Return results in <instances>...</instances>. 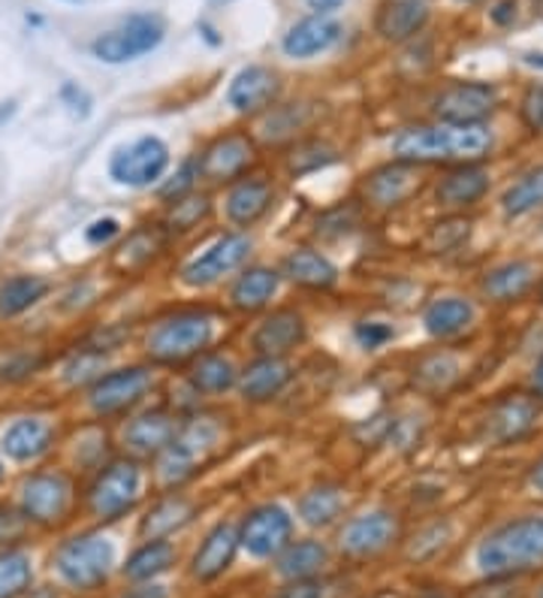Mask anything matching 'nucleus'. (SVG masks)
<instances>
[{"instance_id": "obj_1", "label": "nucleus", "mask_w": 543, "mask_h": 598, "mask_svg": "<svg viewBox=\"0 0 543 598\" xmlns=\"http://www.w3.org/2000/svg\"><path fill=\"white\" fill-rule=\"evenodd\" d=\"M492 149L487 125H417L398 130L393 154L407 163H477Z\"/></svg>"}, {"instance_id": "obj_2", "label": "nucleus", "mask_w": 543, "mask_h": 598, "mask_svg": "<svg viewBox=\"0 0 543 598\" xmlns=\"http://www.w3.org/2000/svg\"><path fill=\"white\" fill-rule=\"evenodd\" d=\"M477 565L487 577H513L543 565V517L510 520L489 532L477 547Z\"/></svg>"}, {"instance_id": "obj_3", "label": "nucleus", "mask_w": 543, "mask_h": 598, "mask_svg": "<svg viewBox=\"0 0 543 598\" xmlns=\"http://www.w3.org/2000/svg\"><path fill=\"white\" fill-rule=\"evenodd\" d=\"M215 335L212 318L205 311H179L151 327L148 354L158 363H184L203 354Z\"/></svg>"}, {"instance_id": "obj_4", "label": "nucleus", "mask_w": 543, "mask_h": 598, "mask_svg": "<svg viewBox=\"0 0 543 598\" xmlns=\"http://www.w3.org/2000/svg\"><path fill=\"white\" fill-rule=\"evenodd\" d=\"M115 563V551L103 535H79L67 541L55 556L57 575L76 589L100 587L109 577V568Z\"/></svg>"}, {"instance_id": "obj_5", "label": "nucleus", "mask_w": 543, "mask_h": 598, "mask_svg": "<svg viewBox=\"0 0 543 598\" xmlns=\"http://www.w3.org/2000/svg\"><path fill=\"white\" fill-rule=\"evenodd\" d=\"M163 40V22L158 15H130L125 22L106 31L94 40V58L106 64H125V61L142 58L148 52H155Z\"/></svg>"}, {"instance_id": "obj_6", "label": "nucleus", "mask_w": 543, "mask_h": 598, "mask_svg": "<svg viewBox=\"0 0 543 598\" xmlns=\"http://www.w3.org/2000/svg\"><path fill=\"white\" fill-rule=\"evenodd\" d=\"M217 436H221V429L209 417H200L193 424L181 426L170 448L160 453V474H163V481L181 483L188 481L191 474H196L205 450L217 445Z\"/></svg>"}, {"instance_id": "obj_7", "label": "nucleus", "mask_w": 543, "mask_h": 598, "mask_svg": "<svg viewBox=\"0 0 543 598\" xmlns=\"http://www.w3.org/2000/svg\"><path fill=\"white\" fill-rule=\"evenodd\" d=\"M170 170V149L158 137H142L115 151L109 175L127 188H148Z\"/></svg>"}, {"instance_id": "obj_8", "label": "nucleus", "mask_w": 543, "mask_h": 598, "mask_svg": "<svg viewBox=\"0 0 543 598\" xmlns=\"http://www.w3.org/2000/svg\"><path fill=\"white\" fill-rule=\"evenodd\" d=\"M294 541V517L281 505H260L238 526V544L254 559H272Z\"/></svg>"}, {"instance_id": "obj_9", "label": "nucleus", "mask_w": 543, "mask_h": 598, "mask_svg": "<svg viewBox=\"0 0 543 598\" xmlns=\"http://www.w3.org/2000/svg\"><path fill=\"white\" fill-rule=\"evenodd\" d=\"M139 499V466L130 460L113 462L88 490V508L94 517L118 520Z\"/></svg>"}, {"instance_id": "obj_10", "label": "nucleus", "mask_w": 543, "mask_h": 598, "mask_svg": "<svg viewBox=\"0 0 543 598\" xmlns=\"http://www.w3.org/2000/svg\"><path fill=\"white\" fill-rule=\"evenodd\" d=\"M498 88L489 82H456L435 97V116L447 125H487L496 113Z\"/></svg>"}, {"instance_id": "obj_11", "label": "nucleus", "mask_w": 543, "mask_h": 598, "mask_svg": "<svg viewBox=\"0 0 543 598\" xmlns=\"http://www.w3.org/2000/svg\"><path fill=\"white\" fill-rule=\"evenodd\" d=\"M251 239L242 233H226L221 239H215L205 248L200 257H193L191 264L181 269V281L191 288H209L224 276H230L233 269L248 260Z\"/></svg>"}, {"instance_id": "obj_12", "label": "nucleus", "mask_w": 543, "mask_h": 598, "mask_svg": "<svg viewBox=\"0 0 543 598\" xmlns=\"http://www.w3.org/2000/svg\"><path fill=\"white\" fill-rule=\"evenodd\" d=\"M151 369L130 366V369H115L109 375H100V378L91 384V408L97 415H121L127 408H134L142 396L151 387Z\"/></svg>"}, {"instance_id": "obj_13", "label": "nucleus", "mask_w": 543, "mask_h": 598, "mask_svg": "<svg viewBox=\"0 0 543 598\" xmlns=\"http://www.w3.org/2000/svg\"><path fill=\"white\" fill-rule=\"evenodd\" d=\"M398 538V517L390 511H372L353 517L341 532V553L351 559H372Z\"/></svg>"}, {"instance_id": "obj_14", "label": "nucleus", "mask_w": 543, "mask_h": 598, "mask_svg": "<svg viewBox=\"0 0 543 598\" xmlns=\"http://www.w3.org/2000/svg\"><path fill=\"white\" fill-rule=\"evenodd\" d=\"M423 188V173H419V163H407V161H393L374 170L362 191H365V200L377 209H396L402 203H407L411 196L419 194Z\"/></svg>"}, {"instance_id": "obj_15", "label": "nucleus", "mask_w": 543, "mask_h": 598, "mask_svg": "<svg viewBox=\"0 0 543 598\" xmlns=\"http://www.w3.org/2000/svg\"><path fill=\"white\" fill-rule=\"evenodd\" d=\"M541 415V399L529 393H508L504 399H498L487 415V436L498 445L520 441L529 436Z\"/></svg>"}, {"instance_id": "obj_16", "label": "nucleus", "mask_w": 543, "mask_h": 598, "mask_svg": "<svg viewBox=\"0 0 543 598\" xmlns=\"http://www.w3.org/2000/svg\"><path fill=\"white\" fill-rule=\"evenodd\" d=\"M196 163H200V179L205 182H236L254 163V142L245 134H226L215 139L196 158Z\"/></svg>"}, {"instance_id": "obj_17", "label": "nucleus", "mask_w": 543, "mask_h": 598, "mask_svg": "<svg viewBox=\"0 0 543 598\" xmlns=\"http://www.w3.org/2000/svg\"><path fill=\"white\" fill-rule=\"evenodd\" d=\"M70 493L73 487L64 474H31L22 487L24 517L52 526L67 514Z\"/></svg>"}, {"instance_id": "obj_18", "label": "nucleus", "mask_w": 543, "mask_h": 598, "mask_svg": "<svg viewBox=\"0 0 543 598\" xmlns=\"http://www.w3.org/2000/svg\"><path fill=\"white\" fill-rule=\"evenodd\" d=\"M278 88H281L278 76L269 67L254 64V67L238 70L233 76L230 88H226V104L242 116H254V113H263V109H269L275 104Z\"/></svg>"}, {"instance_id": "obj_19", "label": "nucleus", "mask_w": 543, "mask_h": 598, "mask_svg": "<svg viewBox=\"0 0 543 598\" xmlns=\"http://www.w3.org/2000/svg\"><path fill=\"white\" fill-rule=\"evenodd\" d=\"M306 342V318L294 309L272 311L251 335L257 357H287L296 345Z\"/></svg>"}, {"instance_id": "obj_20", "label": "nucleus", "mask_w": 543, "mask_h": 598, "mask_svg": "<svg viewBox=\"0 0 543 598\" xmlns=\"http://www.w3.org/2000/svg\"><path fill=\"white\" fill-rule=\"evenodd\" d=\"M242 547L238 544V530L233 523H217L215 530L209 532L200 544V551L193 553V563H191V575L196 580H217V577L224 575L226 568L233 565L236 559V551Z\"/></svg>"}, {"instance_id": "obj_21", "label": "nucleus", "mask_w": 543, "mask_h": 598, "mask_svg": "<svg viewBox=\"0 0 543 598\" xmlns=\"http://www.w3.org/2000/svg\"><path fill=\"white\" fill-rule=\"evenodd\" d=\"M489 191V173L477 163H459L450 173H444L435 184V200L444 209H465L475 206Z\"/></svg>"}, {"instance_id": "obj_22", "label": "nucleus", "mask_w": 543, "mask_h": 598, "mask_svg": "<svg viewBox=\"0 0 543 598\" xmlns=\"http://www.w3.org/2000/svg\"><path fill=\"white\" fill-rule=\"evenodd\" d=\"M426 22H429L426 0H381L374 28L386 43H405L411 36H417Z\"/></svg>"}, {"instance_id": "obj_23", "label": "nucleus", "mask_w": 543, "mask_h": 598, "mask_svg": "<svg viewBox=\"0 0 543 598\" xmlns=\"http://www.w3.org/2000/svg\"><path fill=\"white\" fill-rule=\"evenodd\" d=\"M341 28L339 22H332L327 15H308L302 22H296L287 34H284V55L290 58H315L320 52H329V49L339 43Z\"/></svg>"}, {"instance_id": "obj_24", "label": "nucleus", "mask_w": 543, "mask_h": 598, "mask_svg": "<svg viewBox=\"0 0 543 598\" xmlns=\"http://www.w3.org/2000/svg\"><path fill=\"white\" fill-rule=\"evenodd\" d=\"M290 366L284 357H257L242 369L238 375V391L248 403H269L290 384Z\"/></svg>"}, {"instance_id": "obj_25", "label": "nucleus", "mask_w": 543, "mask_h": 598, "mask_svg": "<svg viewBox=\"0 0 543 598\" xmlns=\"http://www.w3.org/2000/svg\"><path fill=\"white\" fill-rule=\"evenodd\" d=\"M179 426L163 412H148V415L134 417L125 429V445L139 457H160L170 448Z\"/></svg>"}, {"instance_id": "obj_26", "label": "nucleus", "mask_w": 543, "mask_h": 598, "mask_svg": "<svg viewBox=\"0 0 543 598\" xmlns=\"http://www.w3.org/2000/svg\"><path fill=\"white\" fill-rule=\"evenodd\" d=\"M272 184L266 179H238L226 194V218L236 227H251L272 209Z\"/></svg>"}, {"instance_id": "obj_27", "label": "nucleus", "mask_w": 543, "mask_h": 598, "mask_svg": "<svg viewBox=\"0 0 543 598\" xmlns=\"http://www.w3.org/2000/svg\"><path fill=\"white\" fill-rule=\"evenodd\" d=\"M278 273L266 269V266H251L242 276L236 278V285L230 290V302L238 311H260L272 302V297L278 293Z\"/></svg>"}, {"instance_id": "obj_28", "label": "nucleus", "mask_w": 543, "mask_h": 598, "mask_svg": "<svg viewBox=\"0 0 543 598\" xmlns=\"http://www.w3.org/2000/svg\"><path fill=\"white\" fill-rule=\"evenodd\" d=\"M471 321H475V306L462 297L432 299L429 309L423 314V323L435 339H453V335L465 333Z\"/></svg>"}, {"instance_id": "obj_29", "label": "nucleus", "mask_w": 543, "mask_h": 598, "mask_svg": "<svg viewBox=\"0 0 543 598\" xmlns=\"http://www.w3.org/2000/svg\"><path fill=\"white\" fill-rule=\"evenodd\" d=\"M52 426L45 424V420H36V417H24V420H15V424L7 429V436H3V453L10 457V460H36L40 453L49 450L52 445Z\"/></svg>"}, {"instance_id": "obj_30", "label": "nucleus", "mask_w": 543, "mask_h": 598, "mask_svg": "<svg viewBox=\"0 0 543 598\" xmlns=\"http://www.w3.org/2000/svg\"><path fill=\"white\" fill-rule=\"evenodd\" d=\"M329 563V551L320 541H290L278 553V575L287 580H308L317 577Z\"/></svg>"}, {"instance_id": "obj_31", "label": "nucleus", "mask_w": 543, "mask_h": 598, "mask_svg": "<svg viewBox=\"0 0 543 598\" xmlns=\"http://www.w3.org/2000/svg\"><path fill=\"white\" fill-rule=\"evenodd\" d=\"M534 285V269L532 264H525V260H510L504 266H496V269H489L483 281H480V288L487 293L489 299H496V302H513V299L525 297Z\"/></svg>"}, {"instance_id": "obj_32", "label": "nucleus", "mask_w": 543, "mask_h": 598, "mask_svg": "<svg viewBox=\"0 0 543 598\" xmlns=\"http://www.w3.org/2000/svg\"><path fill=\"white\" fill-rule=\"evenodd\" d=\"M344 505H348V495L336 483H320L315 490H308L302 499H299V517L302 523H308L311 530H327L336 520L344 514Z\"/></svg>"}, {"instance_id": "obj_33", "label": "nucleus", "mask_w": 543, "mask_h": 598, "mask_svg": "<svg viewBox=\"0 0 543 598\" xmlns=\"http://www.w3.org/2000/svg\"><path fill=\"white\" fill-rule=\"evenodd\" d=\"M284 276L290 278L299 288L323 290L336 285V266L329 264L327 257L320 252H311V248H296L287 260H284Z\"/></svg>"}, {"instance_id": "obj_34", "label": "nucleus", "mask_w": 543, "mask_h": 598, "mask_svg": "<svg viewBox=\"0 0 543 598\" xmlns=\"http://www.w3.org/2000/svg\"><path fill=\"white\" fill-rule=\"evenodd\" d=\"M172 565H175V547L167 538H151L127 559L125 577L134 584H151L155 577L170 572Z\"/></svg>"}, {"instance_id": "obj_35", "label": "nucleus", "mask_w": 543, "mask_h": 598, "mask_svg": "<svg viewBox=\"0 0 543 598\" xmlns=\"http://www.w3.org/2000/svg\"><path fill=\"white\" fill-rule=\"evenodd\" d=\"M191 387L196 393H224L238 384L236 366L224 354H200L191 366Z\"/></svg>"}, {"instance_id": "obj_36", "label": "nucleus", "mask_w": 543, "mask_h": 598, "mask_svg": "<svg viewBox=\"0 0 543 598\" xmlns=\"http://www.w3.org/2000/svg\"><path fill=\"white\" fill-rule=\"evenodd\" d=\"M193 508L188 499L181 495H170V499H160L158 505L148 511V517L142 520V535L151 538H167L175 530H181L184 523H191Z\"/></svg>"}, {"instance_id": "obj_37", "label": "nucleus", "mask_w": 543, "mask_h": 598, "mask_svg": "<svg viewBox=\"0 0 543 598\" xmlns=\"http://www.w3.org/2000/svg\"><path fill=\"white\" fill-rule=\"evenodd\" d=\"M45 290H49V285L36 276H15L10 281H3L0 285V314L3 318L22 314V311H28L45 297Z\"/></svg>"}, {"instance_id": "obj_38", "label": "nucleus", "mask_w": 543, "mask_h": 598, "mask_svg": "<svg viewBox=\"0 0 543 598\" xmlns=\"http://www.w3.org/2000/svg\"><path fill=\"white\" fill-rule=\"evenodd\" d=\"M537 206H543V167H534L532 173H525L520 182H513L501 196V209L508 218L529 215Z\"/></svg>"}, {"instance_id": "obj_39", "label": "nucleus", "mask_w": 543, "mask_h": 598, "mask_svg": "<svg viewBox=\"0 0 543 598\" xmlns=\"http://www.w3.org/2000/svg\"><path fill=\"white\" fill-rule=\"evenodd\" d=\"M31 580H34V572L24 553H0V598H19L31 587Z\"/></svg>"}, {"instance_id": "obj_40", "label": "nucleus", "mask_w": 543, "mask_h": 598, "mask_svg": "<svg viewBox=\"0 0 543 598\" xmlns=\"http://www.w3.org/2000/svg\"><path fill=\"white\" fill-rule=\"evenodd\" d=\"M209 196H200V194H188V196H181V200H175L170 209V231L175 233H184V231H191V227H196L200 221L209 215Z\"/></svg>"}, {"instance_id": "obj_41", "label": "nucleus", "mask_w": 543, "mask_h": 598, "mask_svg": "<svg viewBox=\"0 0 543 598\" xmlns=\"http://www.w3.org/2000/svg\"><path fill=\"white\" fill-rule=\"evenodd\" d=\"M468 233H471V224L462 218H447L441 221V224H435L429 231V236H426V248H429L432 254H444V252H453L459 242L468 239Z\"/></svg>"}, {"instance_id": "obj_42", "label": "nucleus", "mask_w": 543, "mask_h": 598, "mask_svg": "<svg viewBox=\"0 0 543 598\" xmlns=\"http://www.w3.org/2000/svg\"><path fill=\"white\" fill-rule=\"evenodd\" d=\"M353 335H356V342H360L362 348L374 351V348L386 345V342L393 339V327H390V323H381V321H362V323H356Z\"/></svg>"}, {"instance_id": "obj_43", "label": "nucleus", "mask_w": 543, "mask_h": 598, "mask_svg": "<svg viewBox=\"0 0 543 598\" xmlns=\"http://www.w3.org/2000/svg\"><path fill=\"white\" fill-rule=\"evenodd\" d=\"M296 127H302V118L296 116V106H290V109H281V113L272 116V121L266 125V137L269 139L290 137Z\"/></svg>"}, {"instance_id": "obj_44", "label": "nucleus", "mask_w": 543, "mask_h": 598, "mask_svg": "<svg viewBox=\"0 0 543 598\" xmlns=\"http://www.w3.org/2000/svg\"><path fill=\"white\" fill-rule=\"evenodd\" d=\"M522 118L532 130H543V88H532L522 100Z\"/></svg>"}, {"instance_id": "obj_45", "label": "nucleus", "mask_w": 543, "mask_h": 598, "mask_svg": "<svg viewBox=\"0 0 543 598\" xmlns=\"http://www.w3.org/2000/svg\"><path fill=\"white\" fill-rule=\"evenodd\" d=\"M24 520L28 517H22L19 511H12V508H0V544L22 538Z\"/></svg>"}, {"instance_id": "obj_46", "label": "nucleus", "mask_w": 543, "mask_h": 598, "mask_svg": "<svg viewBox=\"0 0 543 598\" xmlns=\"http://www.w3.org/2000/svg\"><path fill=\"white\" fill-rule=\"evenodd\" d=\"M323 584L317 577H308V580H294L290 587L284 589L281 598H323Z\"/></svg>"}, {"instance_id": "obj_47", "label": "nucleus", "mask_w": 543, "mask_h": 598, "mask_svg": "<svg viewBox=\"0 0 543 598\" xmlns=\"http://www.w3.org/2000/svg\"><path fill=\"white\" fill-rule=\"evenodd\" d=\"M85 236H88L91 245H106V242L113 239V236H118V221L115 218L94 221Z\"/></svg>"}, {"instance_id": "obj_48", "label": "nucleus", "mask_w": 543, "mask_h": 598, "mask_svg": "<svg viewBox=\"0 0 543 598\" xmlns=\"http://www.w3.org/2000/svg\"><path fill=\"white\" fill-rule=\"evenodd\" d=\"M121 598H167V589L155 587V584H142V587L127 589Z\"/></svg>"}, {"instance_id": "obj_49", "label": "nucleus", "mask_w": 543, "mask_h": 598, "mask_svg": "<svg viewBox=\"0 0 543 598\" xmlns=\"http://www.w3.org/2000/svg\"><path fill=\"white\" fill-rule=\"evenodd\" d=\"M513 15H517V3H513V0H501L496 10H492V22L510 24L513 22Z\"/></svg>"}, {"instance_id": "obj_50", "label": "nucleus", "mask_w": 543, "mask_h": 598, "mask_svg": "<svg viewBox=\"0 0 543 598\" xmlns=\"http://www.w3.org/2000/svg\"><path fill=\"white\" fill-rule=\"evenodd\" d=\"M308 7L315 10V15H329V12H336L339 7H344V0H308Z\"/></svg>"}, {"instance_id": "obj_51", "label": "nucleus", "mask_w": 543, "mask_h": 598, "mask_svg": "<svg viewBox=\"0 0 543 598\" xmlns=\"http://www.w3.org/2000/svg\"><path fill=\"white\" fill-rule=\"evenodd\" d=\"M534 393L543 399V357L537 360V366H534Z\"/></svg>"}, {"instance_id": "obj_52", "label": "nucleus", "mask_w": 543, "mask_h": 598, "mask_svg": "<svg viewBox=\"0 0 543 598\" xmlns=\"http://www.w3.org/2000/svg\"><path fill=\"white\" fill-rule=\"evenodd\" d=\"M532 487L537 490V493H543V460L532 469Z\"/></svg>"}, {"instance_id": "obj_53", "label": "nucleus", "mask_w": 543, "mask_h": 598, "mask_svg": "<svg viewBox=\"0 0 543 598\" xmlns=\"http://www.w3.org/2000/svg\"><path fill=\"white\" fill-rule=\"evenodd\" d=\"M525 61H529L532 67H541L543 70V55H537V52H532V55H525Z\"/></svg>"}, {"instance_id": "obj_54", "label": "nucleus", "mask_w": 543, "mask_h": 598, "mask_svg": "<svg viewBox=\"0 0 543 598\" xmlns=\"http://www.w3.org/2000/svg\"><path fill=\"white\" fill-rule=\"evenodd\" d=\"M423 598H450V592L447 589H429Z\"/></svg>"}, {"instance_id": "obj_55", "label": "nucleus", "mask_w": 543, "mask_h": 598, "mask_svg": "<svg viewBox=\"0 0 543 598\" xmlns=\"http://www.w3.org/2000/svg\"><path fill=\"white\" fill-rule=\"evenodd\" d=\"M459 3H480V0H459Z\"/></svg>"}, {"instance_id": "obj_56", "label": "nucleus", "mask_w": 543, "mask_h": 598, "mask_svg": "<svg viewBox=\"0 0 543 598\" xmlns=\"http://www.w3.org/2000/svg\"><path fill=\"white\" fill-rule=\"evenodd\" d=\"M541 299H543V285H541Z\"/></svg>"}, {"instance_id": "obj_57", "label": "nucleus", "mask_w": 543, "mask_h": 598, "mask_svg": "<svg viewBox=\"0 0 543 598\" xmlns=\"http://www.w3.org/2000/svg\"><path fill=\"white\" fill-rule=\"evenodd\" d=\"M541 598H543V589H541Z\"/></svg>"}, {"instance_id": "obj_58", "label": "nucleus", "mask_w": 543, "mask_h": 598, "mask_svg": "<svg viewBox=\"0 0 543 598\" xmlns=\"http://www.w3.org/2000/svg\"><path fill=\"white\" fill-rule=\"evenodd\" d=\"M0 474H3V469H0Z\"/></svg>"}]
</instances>
